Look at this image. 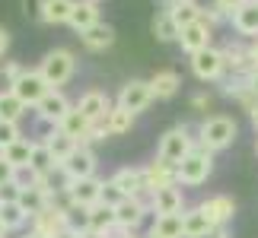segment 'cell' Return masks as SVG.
I'll list each match as a JSON object with an SVG mask.
<instances>
[{"label": "cell", "mask_w": 258, "mask_h": 238, "mask_svg": "<svg viewBox=\"0 0 258 238\" xmlns=\"http://www.w3.org/2000/svg\"><path fill=\"white\" fill-rule=\"evenodd\" d=\"M236 137H239V124H236L230 114H211V117L201 121L195 140L211 153H223L236 143Z\"/></svg>", "instance_id": "cell-1"}, {"label": "cell", "mask_w": 258, "mask_h": 238, "mask_svg": "<svg viewBox=\"0 0 258 238\" xmlns=\"http://www.w3.org/2000/svg\"><path fill=\"white\" fill-rule=\"evenodd\" d=\"M38 73L45 76V83L51 89H61L74 79L77 73V54L71 48H51L42 61H38Z\"/></svg>", "instance_id": "cell-2"}, {"label": "cell", "mask_w": 258, "mask_h": 238, "mask_svg": "<svg viewBox=\"0 0 258 238\" xmlns=\"http://www.w3.org/2000/svg\"><path fill=\"white\" fill-rule=\"evenodd\" d=\"M175 172H178V184H185V187L204 184L207 178L214 175V153L204 150L201 143H195V150L175 165Z\"/></svg>", "instance_id": "cell-3"}, {"label": "cell", "mask_w": 258, "mask_h": 238, "mask_svg": "<svg viewBox=\"0 0 258 238\" xmlns=\"http://www.w3.org/2000/svg\"><path fill=\"white\" fill-rule=\"evenodd\" d=\"M195 137H191V131L188 127H169L163 137H160V143H156V159H163V162H169V165H178L182 159L195 150Z\"/></svg>", "instance_id": "cell-4"}, {"label": "cell", "mask_w": 258, "mask_h": 238, "mask_svg": "<svg viewBox=\"0 0 258 238\" xmlns=\"http://www.w3.org/2000/svg\"><path fill=\"white\" fill-rule=\"evenodd\" d=\"M118 108H124V111H131L134 117L147 111V108L153 105V89H150V79H127V83L118 89V98H115Z\"/></svg>", "instance_id": "cell-5"}, {"label": "cell", "mask_w": 258, "mask_h": 238, "mask_svg": "<svg viewBox=\"0 0 258 238\" xmlns=\"http://www.w3.org/2000/svg\"><path fill=\"white\" fill-rule=\"evenodd\" d=\"M188 64H191V73L201 79V83H220L223 73H226V64H223V51L220 48H204L198 54H188Z\"/></svg>", "instance_id": "cell-6"}, {"label": "cell", "mask_w": 258, "mask_h": 238, "mask_svg": "<svg viewBox=\"0 0 258 238\" xmlns=\"http://www.w3.org/2000/svg\"><path fill=\"white\" fill-rule=\"evenodd\" d=\"M96 168H99L96 153L89 150V146L80 143V146H77V150L61 162V168H57V172H61L67 181H80V178H96Z\"/></svg>", "instance_id": "cell-7"}, {"label": "cell", "mask_w": 258, "mask_h": 238, "mask_svg": "<svg viewBox=\"0 0 258 238\" xmlns=\"http://www.w3.org/2000/svg\"><path fill=\"white\" fill-rule=\"evenodd\" d=\"M102 178H80V181H67L64 178V187L61 194L67 197V203H77V206H96L102 200Z\"/></svg>", "instance_id": "cell-8"}, {"label": "cell", "mask_w": 258, "mask_h": 238, "mask_svg": "<svg viewBox=\"0 0 258 238\" xmlns=\"http://www.w3.org/2000/svg\"><path fill=\"white\" fill-rule=\"evenodd\" d=\"M147 203H150V213L153 216H175V213H185V194L178 184L169 187H156L153 194H147Z\"/></svg>", "instance_id": "cell-9"}, {"label": "cell", "mask_w": 258, "mask_h": 238, "mask_svg": "<svg viewBox=\"0 0 258 238\" xmlns=\"http://www.w3.org/2000/svg\"><path fill=\"white\" fill-rule=\"evenodd\" d=\"M10 89H13V92L26 102V108H35V105L48 95V89H51V86L45 83V76L38 73V67H35V70H29V67H26V70L19 73V79H16Z\"/></svg>", "instance_id": "cell-10"}, {"label": "cell", "mask_w": 258, "mask_h": 238, "mask_svg": "<svg viewBox=\"0 0 258 238\" xmlns=\"http://www.w3.org/2000/svg\"><path fill=\"white\" fill-rule=\"evenodd\" d=\"M147 216H150L147 197H124V200L115 206V222L121 225V229H127V232H137Z\"/></svg>", "instance_id": "cell-11"}, {"label": "cell", "mask_w": 258, "mask_h": 238, "mask_svg": "<svg viewBox=\"0 0 258 238\" xmlns=\"http://www.w3.org/2000/svg\"><path fill=\"white\" fill-rule=\"evenodd\" d=\"M32 232L45 235V238H57L61 232H67V206H57V203H48L42 213H35L32 219Z\"/></svg>", "instance_id": "cell-12"}, {"label": "cell", "mask_w": 258, "mask_h": 238, "mask_svg": "<svg viewBox=\"0 0 258 238\" xmlns=\"http://www.w3.org/2000/svg\"><path fill=\"white\" fill-rule=\"evenodd\" d=\"M71 98H67L61 89H48V95L42 98V102L35 105V114H38V121L42 124H51V127H57L64 121V114L71 111Z\"/></svg>", "instance_id": "cell-13"}, {"label": "cell", "mask_w": 258, "mask_h": 238, "mask_svg": "<svg viewBox=\"0 0 258 238\" xmlns=\"http://www.w3.org/2000/svg\"><path fill=\"white\" fill-rule=\"evenodd\" d=\"M211 38H214V29L204 23V19H198L195 26H188L178 32V45H182L185 54H198L204 51V48H211Z\"/></svg>", "instance_id": "cell-14"}, {"label": "cell", "mask_w": 258, "mask_h": 238, "mask_svg": "<svg viewBox=\"0 0 258 238\" xmlns=\"http://www.w3.org/2000/svg\"><path fill=\"white\" fill-rule=\"evenodd\" d=\"M198 206L207 213V219L214 225H230L233 216H236V200L226 197V194H214V197H207V200H201Z\"/></svg>", "instance_id": "cell-15"}, {"label": "cell", "mask_w": 258, "mask_h": 238, "mask_svg": "<svg viewBox=\"0 0 258 238\" xmlns=\"http://www.w3.org/2000/svg\"><path fill=\"white\" fill-rule=\"evenodd\" d=\"M144 181H147V194H153L156 187L178 184V172H175V165L163 162V159H153V162L144 165Z\"/></svg>", "instance_id": "cell-16"}, {"label": "cell", "mask_w": 258, "mask_h": 238, "mask_svg": "<svg viewBox=\"0 0 258 238\" xmlns=\"http://www.w3.org/2000/svg\"><path fill=\"white\" fill-rule=\"evenodd\" d=\"M77 111L89 121H96V117H105L112 111V98H108L102 89H86V92L77 98Z\"/></svg>", "instance_id": "cell-17"}, {"label": "cell", "mask_w": 258, "mask_h": 238, "mask_svg": "<svg viewBox=\"0 0 258 238\" xmlns=\"http://www.w3.org/2000/svg\"><path fill=\"white\" fill-rule=\"evenodd\" d=\"M112 181L121 187L124 197H147V181H144V168H134V165H124L112 175Z\"/></svg>", "instance_id": "cell-18"}, {"label": "cell", "mask_w": 258, "mask_h": 238, "mask_svg": "<svg viewBox=\"0 0 258 238\" xmlns=\"http://www.w3.org/2000/svg\"><path fill=\"white\" fill-rule=\"evenodd\" d=\"M182 229H185V238H211L217 225L207 219V213L201 206H188L182 213Z\"/></svg>", "instance_id": "cell-19"}, {"label": "cell", "mask_w": 258, "mask_h": 238, "mask_svg": "<svg viewBox=\"0 0 258 238\" xmlns=\"http://www.w3.org/2000/svg\"><path fill=\"white\" fill-rule=\"evenodd\" d=\"M77 0H38V19L45 26H67Z\"/></svg>", "instance_id": "cell-20"}, {"label": "cell", "mask_w": 258, "mask_h": 238, "mask_svg": "<svg viewBox=\"0 0 258 238\" xmlns=\"http://www.w3.org/2000/svg\"><path fill=\"white\" fill-rule=\"evenodd\" d=\"M230 26H233L239 35L258 38V0H245V4L230 16Z\"/></svg>", "instance_id": "cell-21"}, {"label": "cell", "mask_w": 258, "mask_h": 238, "mask_svg": "<svg viewBox=\"0 0 258 238\" xmlns=\"http://www.w3.org/2000/svg\"><path fill=\"white\" fill-rule=\"evenodd\" d=\"M99 4H93V0H77L74 10H71V19H67V26L74 29V32H86L89 26L99 23Z\"/></svg>", "instance_id": "cell-22"}, {"label": "cell", "mask_w": 258, "mask_h": 238, "mask_svg": "<svg viewBox=\"0 0 258 238\" xmlns=\"http://www.w3.org/2000/svg\"><path fill=\"white\" fill-rule=\"evenodd\" d=\"M80 42L89 48V51H105V48L115 45V29L99 19L96 26H89L86 32H80Z\"/></svg>", "instance_id": "cell-23"}, {"label": "cell", "mask_w": 258, "mask_h": 238, "mask_svg": "<svg viewBox=\"0 0 258 238\" xmlns=\"http://www.w3.org/2000/svg\"><path fill=\"white\" fill-rule=\"evenodd\" d=\"M223 51V64H226V73H249L252 70V57H249V48L239 45V42H230Z\"/></svg>", "instance_id": "cell-24"}, {"label": "cell", "mask_w": 258, "mask_h": 238, "mask_svg": "<svg viewBox=\"0 0 258 238\" xmlns=\"http://www.w3.org/2000/svg\"><path fill=\"white\" fill-rule=\"evenodd\" d=\"M57 131H64L67 137H74L77 143H83V146H89V117H83L80 111H77V105H74L71 111L64 114V121L57 124Z\"/></svg>", "instance_id": "cell-25"}, {"label": "cell", "mask_w": 258, "mask_h": 238, "mask_svg": "<svg viewBox=\"0 0 258 238\" xmlns=\"http://www.w3.org/2000/svg\"><path fill=\"white\" fill-rule=\"evenodd\" d=\"M150 89H153V98H172L182 89V76L175 70H156L150 76Z\"/></svg>", "instance_id": "cell-26"}, {"label": "cell", "mask_w": 258, "mask_h": 238, "mask_svg": "<svg viewBox=\"0 0 258 238\" xmlns=\"http://www.w3.org/2000/svg\"><path fill=\"white\" fill-rule=\"evenodd\" d=\"M26 114H29V108H26L23 98H19L13 89H0V121H13V124H19Z\"/></svg>", "instance_id": "cell-27"}, {"label": "cell", "mask_w": 258, "mask_h": 238, "mask_svg": "<svg viewBox=\"0 0 258 238\" xmlns=\"http://www.w3.org/2000/svg\"><path fill=\"white\" fill-rule=\"evenodd\" d=\"M48 203H57V197L45 194L42 187H23V194H19V206L26 210V216H29V219H32L35 213H42Z\"/></svg>", "instance_id": "cell-28"}, {"label": "cell", "mask_w": 258, "mask_h": 238, "mask_svg": "<svg viewBox=\"0 0 258 238\" xmlns=\"http://www.w3.org/2000/svg\"><path fill=\"white\" fill-rule=\"evenodd\" d=\"M45 146H48V150H51V156L57 159V165H61L64 159L71 156V153H74V150H77V146H80V143H77L74 137H67L64 131H57V127H54L51 134H45Z\"/></svg>", "instance_id": "cell-29"}, {"label": "cell", "mask_w": 258, "mask_h": 238, "mask_svg": "<svg viewBox=\"0 0 258 238\" xmlns=\"http://www.w3.org/2000/svg\"><path fill=\"white\" fill-rule=\"evenodd\" d=\"M150 235H153V238H185L182 213H175V216H153Z\"/></svg>", "instance_id": "cell-30"}, {"label": "cell", "mask_w": 258, "mask_h": 238, "mask_svg": "<svg viewBox=\"0 0 258 238\" xmlns=\"http://www.w3.org/2000/svg\"><path fill=\"white\" fill-rule=\"evenodd\" d=\"M163 7L172 13L178 32H182V29H188V26H195L198 19H201V7H198V4H172V0H163Z\"/></svg>", "instance_id": "cell-31"}, {"label": "cell", "mask_w": 258, "mask_h": 238, "mask_svg": "<svg viewBox=\"0 0 258 238\" xmlns=\"http://www.w3.org/2000/svg\"><path fill=\"white\" fill-rule=\"evenodd\" d=\"M153 35H156V42H178V26L166 7H160L153 16Z\"/></svg>", "instance_id": "cell-32"}, {"label": "cell", "mask_w": 258, "mask_h": 238, "mask_svg": "<svg viewBox=\"0 0 258 238\" xmlns=\"http://www.w3.org/2000/svg\"><path fill=\"white\" fill-rule=\"evenodd\" d=\"M29 168H32L35 175H54L57 168V159L51 156V150L45 146V140L42 143H35V150H32V159H29Z\"/></svg>", "instance_id": "cell-33"}, {"label": "cell", "mask_w": 258, "mask_h": 238, "mask_svg": "<svg viewBox=\"0 0 258 238\" xmlns=\"http://www.w3.org/2000/svg\"><path fill=\"white\" fill-rule=\"evenodd\" d=\"M115 206H108V203H96V206H89V229L93 232H112L115 229Z\"/></svg>", "instance_id": "cell-34"}, {"label": "cell", "mask_w": 258, "mask_h": 238, "mask_svg": "<svg viewBox=\"0 0 258 238\" xmlns=\"http://www.w3.org/2000/svg\"><path fill=\"white\" fill-rule=\"evenodd\" d=\"M32 150H35V140H29V137H19L13 146H7V150H4V159H7L10 165H16V168H26L29 159H32Z\"/></svg>", "instance_id": "cell-35"}, {"label": "cell", "mask_w": 258, "mask_h": 238, "mask_svg": "<svg viewBox=\"0 0 258 238\" xmlns=\"http://www.w3.org/2000/svg\"><path fill=\"white\" fill-rule=\"evenodd\" d=\"M0 222H4L10 232H19L29 222V216L19 203H0Z\"/></svg>", "instance_id": "cell-36"}, {"label": "cell", "mask_w": 258, "mask_h": 238, "mask_svg": "<svg viewBox=\"0 0 258 238\" xmlns=\"http://www.w3.org/2000/svg\"><path fill=\"white\" fill-rule=\"evenodd\" d=\"M131 127H134V114L124 111V108H118V105H112V111H108V134L121 137V134L131 131Z\"/></svg>", "instance_id": "cell-37"}, {"label": "cell", "mask_w": 258, "mask_h": 238, "mask_svg": "<svg viewBox=\"0 0 258 238\" xmlns=\"http://www.w3.org/2000/svg\"><path fill=\"white\" fill-rule=\"evenodd\" d=\"M67 229L83 235L89 232V206H77V203H67Z\"/></svg>", "instance_id": "cell-38"}, {"label": "cell", "mask_w": 258, "mask_h": 238, "mask_svg": "<svg viewBox=\"0 0 258 238\" xmlns=\"http://www.w3.org/2000/svg\"><path fill=\"white\" fill-rule=\"evenodd\" d=\"M19 137H23L19 124H13V121H0V153H4L7 146H13Z\"/></svg>", "instance_id": "cell-39"}, {"label": "cell", "mask_w": 258, "mask_h": 238, "mask_svg": "<svg viewBox=\"0 0 258 238\" xmlns=\"http://www.w3.org/2000/svg\"><path fill=\"white\" fill-rule=\"evenodd\" d=\"M124 200V194H121V187H118L115 181H112V178H108V181L102 184V200H99V203H108V206H118V203H121Z\"/></svg>", "instance_id": "cell-40"}, {"label": "cell", "mask_w": 258, "mask_h": 238, "mask_svg": "<svg viewBox=\"0 0 258 238\" xmlns=\"http://www.w3.org/2000/svg\"><path fill=\"white\" fill-rule=\"evenodd\" d=\"M26 67L23 64H16V61H10V64H4V70H0V79H4V86H13L16 79H19V73H23Z\"/></svg>", "instance_id": "cell-41"}, {"label": "cell", "mask_w": 258, "mask_h": 238, "mask_svg": "<svg viewBox=\"0 0 258 238\" xmlns=\"http://www.w3.org/2000/svg\"><path fill=\"white\" fill-rule=\"evenodd\" d=\"M201 19H204V23L211 26V29H217L220 23H226V16H223L217 7H201Z\"/></svg>", "instance_id": "cell-42"}, {"label": "cell", "mask_w": 258, "mask_h": 238, "mask_svg": "<svg viewBox=\"0 0 258 238\" xmlns=\"http://www.w3.org/2000/svg\"><path fill=\"white\" fill-rule=\"evenodd\" d=\"M211 105H214L211 92H195L191 95V108H195V111H211Z\"/></svg>", "instance_id": "cell-43"}, {"label": "cell", "mask_w": 258, "mask_h": 238, "mask_svg": "<svg viewBox=\"0 0 258 238\" xmlns=\"http://www.w3.org/2000/svg\"><path fill=\"white\" fill-rule=\"evenodd\" d=\"M13 178H16V165H10L7 159H4V153H0V187L10 184Z\"/></svg>", "instance_id": "cell-44"}, {"label": "cell", "mask_w": 258, "mask_h": 238, "mask_svg": "<svg viewBox=\"0 0 258 238\" xmlns=\"http://www.w3.org/2000/svg\"><path fill=\"white\" fill-rule=\"evenodd\" d=\"M242 4H245V0H214V7H217V10H220V13H223L226 19H230V16L236 13V10H239V7H242Z\"/></svg>", "instance_id": "cell-45"}, {"label": "cell", "mask_w": 258, "mask_h": 238, "mask_svg": "<svg viewBox=\"0 0 258 238\" xmlns=\"http://www.w3.org/2000/svg\"><path fill=\"white\" fill-rule=\"evenodd\" d=\"M7 51H10V32H7L4 26H0V61L7 57Z\"/></svg>", "instance_id": "cell-46"}, {"label": "cell", "mask_w": 258, "mask_h": 238, "mask_svg": "<svg viewBox=\"0 0 258 238\" xmlns=\"http://www.w3.org/2000/svg\"><path fill=\"white\" fill-rule=\"evenodd\" d=\"M249 89L258 95V67H252V70H249Z\"/></svg>", "instance_id": "cell-47"}, {"label": "cell", "mask_w": 258, "mask_h": 238, "mask_svg": "<svg viewBox=\"0 0 258 238\" xmlns=\"http://www.w3.org/2000/svg\"><path fill=\"white\" fill-rule=\"evenodd\" d=\"M211 238H233V232H230V225H217Z\"/></svg>", "instance_id": "cell-48"}, {"label": "cell", "mask_w": 258, "mask_h": 238, "mask_svg": "<svg viewBox=\"0 0 258 238\" xmlns=\"http://www.w3.org/2000/svg\"><path fill=\"white\" fill-rule=\"evenodd\" d=\"M249 57H252V67H258V38H252V45H249Z\"/></svg>", "instance_id": "cell-49"}, {"label": "cell", "mask_w": 258, "mask_h": 238, "mask_svg": "<svg viewBox=\"0 0 258 238\" xmlns=\"http://www.w3.org/2000/svg\"><path fill=\"white\" fill-rule=\"evenodd\" d=\"M80 238H108V235H105V232H93V229H89V232H83Z\"/></svg>", "instance_id": "cell-50"}, {"label": "cell", "mask_w": 258, "mask_h": 238, "mask_svg": "<svg viewBox=\"0 0 258 238\" xmlns=\"http://www.w3.org/2000/svg\"><path fill=\"white\" fill-rule=\"evenodd\" d=\"M249 121H252V127L258 131V108H255V111H249Z\"/></svg>", "instance_id": "cell-51"}, {"label": "cell", "mask_w": 258, "mask_h": 238, "mask_svg": "<svg viewBox=\"0 0 258 238\" xmlns=\"http://www.w3.org/2000/svg\"><path fill=\"white\" fill-rule=\"evenodd\" d=\"M19 238H45V235H38V232H32V229H29V232H23Z\"/></svg>", "instance_id": "cell-52"}, {"label": "cell", "mask_w": 258, "mask_h": 238, "mask_svg": "<svg viewBox=\"0 0 258 238\" xmlns=\"http://www.w3.org/2000/svg\"><path fill=\"white\" fill-rule=\"evenodd\" d=\"M57 238H80V235H77V232H71V229H67V232H61V235H57Z\"/></svg>", "instance_id": "cell-53"}, {"label": "cell", "mask_w": 258, "mask_h": 238, "mask_svg": "<svg viewBox=\"0 0 258 238\" xmlns=\"http://www.w3.org/2000/svg\"><path fill=\"white\" fill-rule=\"evenodd\" d=\"M0 238H10V229H7L4 222H0Z\"/></svg>", "instance_id": "cell-54"}, {"label": "cell", "mask_w": 258, "mask_h": 238, "mask_svg": "<svg viewBox=\"0 0 258 238\" xmlns=\"http://www.w3.org/2000/svg\"><path fill=\"white\" fill-rule=\"evenodd\" d=\"M172 4H198V0H172Z\"/></svg>", "instance_id": "cell-55"}, {"label": "cell", "mask_w": 258, "mask_h": 238, "mask_svg": "<svg viewBox=\"0 0 258 238\" xmlns=\"http://www.w3.org/2000/svg\"><path fill=\"white\" fill-rule=\"evenodd\" d=\"M255 153H258V140H255Z\"/></svg>", "instance_id": "cell-56"}, {"label": "cell", "mask_w": 258, "mask_h": 238, "mask_svg": "<svg viewBox=\"0 0 258 238\" xmlns=\"http://www.w3.org/2000/svg\"><path fill=\"white\" fill-rule=\"evenodd\" d=\"M93 4H102V0H93Z\"/></svg>", "instance_id": "cell-57"}, {"label": "cell", "mask_w": 258, "mask_h": 238, "mask_svg": "<svg viewBox=\"0 0 258 238\" xmlns=\"http://www.w3.org/2000/svg\"><path fill=\"white\" fill-rule=\"evenodd\" d=\"M147 238H153V235H147Z\"/></svg>", "instance_id": "cell-58"}]
</instances>
